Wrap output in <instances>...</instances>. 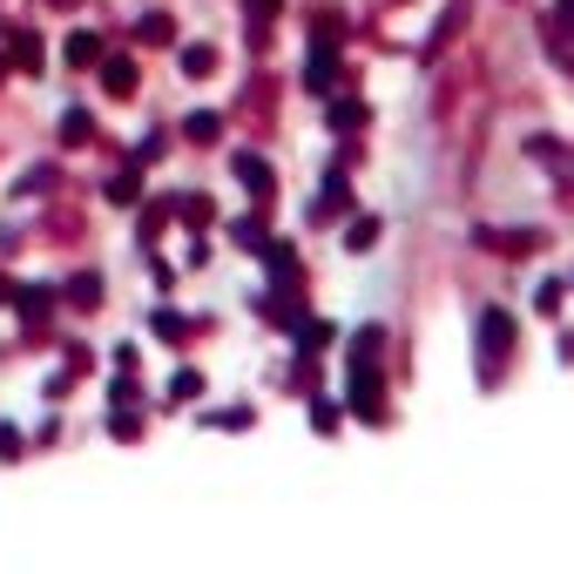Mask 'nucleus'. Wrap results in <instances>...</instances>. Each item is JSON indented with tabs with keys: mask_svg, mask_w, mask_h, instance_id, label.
Wrapping results in <instances>:
<instances>
[{
	"mask_svg": "<svg viewBox=\"0 0 574 574\" xmlns=\"http://www.w3.org/2000/svg\"><path fill=\"white\" fill-rule=\"evenodd\" d=\"M135 34H142V41H170V34H177V21H162V14H149V21H142Z\"/></svg>",
	"mask_w": 574,
	"mask_h": 574,
	"instance_id": "obj_16",
	"label": "nucleus"
},
{
	"mask_svg": "<svg viewBox=\"0 0 574 574\" xmlns=\"http://www.w3.org/2000/svg\"><path fill=\"white\" fill-rule=\"evenodd\" d=\"M561 21H567V28H574V0H561Z\"/></svg>",
	"mask_w": 574,
	"mask_h": 574,
	"instance_id": "obj_19",
	"label": "nucleus"
},
{
	"mask_svg": "<svg viewBox=\"0 0 574 574\" xmlns=\"http://www.w3.org/2000/svg\"><path fill=\"white\" fill-rule=\"evenodd\" d=\"M14 453H21V433H14V426H0V460H14Z\"/></svg>",
	"mask_w": 574,
	"mask_h": 574,
	"instance_id": "obj_18",
	"label": "nucleus"
},
{
	"mask_svg": "<svg viewBox=\"0 0 574 574\" xmlns=\"http://www.w3.org/2000/svg\"><path fill=\"white\" fill-rule=\"evenodd\" d=\"M339 420H345L339 399H311V426H318V433H339Z\"/></svg>",
	"mask_w": 574,
	"mask_h": 574,
	"instance_id": "obj_6",
	"label": "nucleus"
},
{
	"mask_svg": "<svg viewBox=\"0 0 574 574\" xmlns=\"http://www.w3.org/2000/svg\"><path fill=\"white\" fill-rule=\"evenodd\" d=\"M216 129H223V122H216L210 109H203V115H190V142H216Z\"/></svg>",
	"mask_w": 574,
	"mask_h": 574,
	"instance_id": "obj_15",
	"label": "nucleus"
},
{
	"mask_svg": "<svg viewBox=\"0 0 574 574\" xmlns=\"http://www.w3.org/2000/svg\"><path fill=\"white\" fill-rule=\"evenodd\" d=\"M48 298H54V291H41V284H34V291H21V318H41V311H48Z\"/></svg>",
	"mask_w": 574,
	"mask_h": 574,
	"instance_id": "obj_17",
	"label": "nucleus"
},
{
	"mask_svg": "<svg viewBox=\"0 0 574 574\" xmlns=\"http://www.w3.org/2000/svg\"><path fill=\"white\" fill-rule=\"evenodd\" d=\"M48 8H74V0H48Z\"/></svg>",
	"mask_w": 574,
	"mask_h": 574,
	"instance_id": "obj_20",
	"label": "nucleus"
},
{
	"mask_svg": "<svg viewBox=\"0 0 574 574\" xmlns=\"http://www.w3.org/2000/svg\"><path fill=\"white\" fill-rule=\"evenodd\" d=\"M236 183L251 190V197H271V190H278L271 170H264V155H236Z\"/></svg>",
	"mask_w": 574,
	"mask_h": 574,
	"instance_id": "obj_2",
	"label": "nucleus"
},
{
	"mask_svg": "<svg viewBox=\"0 0 574 574\" xmlns=\"http://www.w3.org/2000/svg\"><path fill=\"white\" fill-rule=\"evenodd\" d=\"M135 190H142V183H135V170H122V177H109V203H135Z\"/></svg>",
	"mask_w": 574,
	"mask_h": 574,
	"instance_id": "obj_12",
	"label": "nucleus"
},
{
	"mask_svg": "<svg viewBox=\"0 0 574 574\" xmlns=\"http://www.w3.org/2000/svg\"><path fill=\"white\" fill-rule=\"evenodd\" d=\"M0 298H8V278H0Z\"/></svg>",
	"mask_w": 574,
	"mask_h": 574,
	"instance_id": "obj_21",
	"label": "nucleus"
},
{
	"mask_svg": "<svg viewBox=\"0 0 574 574\" xmlns=\"http://www.w3.org/2000/svg\"><path fill=\"white\" fill-rule=\"evenodd\" d=\"M149 332H155L162 345H177V339L190 332V318H177V311H155V318H149Z\"/></svg>",
	"mask_w": 574,
	"mask_h": 574,
	"instance_id": "obj_5",
	"label": "nucleus"
},
{
	"mask_svg": "<svg viewBox=\"0 0 574 574\" xmlns=\"http://www.w3.org/2000/svg\"><path fill=\"white\" fill-rule=\"evenodd\" d=\"M68 298H74V304H102V278H95V271L68 278Z\"/></svg>",
	"mask_w": 574,
	"mask_h": 574,
	"instance_id": "obj_9",
	"label": "nucleus"
},
{
	"mask_svg": "<svg viewBox=\"0 0 574 574\" xmlns=\"http://www.w3.org/2000/svg\"><path fill=\"white\" fill-rule=\"evenodd\" d=\"M507 345H514V318H507V311H480V352L501 359Z\"/></svg>",
	"mask_w": 574,
	"mask_h": 574,
	"instance_id": "obj_1",
	"label": "nucleus"
},
{
	"mask_svg": "<svg viewBox=\"0 0 574 574\" xmlns=\"http://www.w3.org/2000/svg\"><path fill=\"white\" fill-rule=\"evenodd\" d=\"M264 264H271V284H298V251H291V243H271V251H264Z\"/></svg>",
	"mask_w": 574,
	"mask_h": 574,
	"instance_id": "obj_4",
	"label": "nucleus"
},
{
	"mask_svg": "<svg viewBox=\"0 0 574 574\" xmlns=\"http://www.w3.org/2000/svg\"><path fill=\"white\" fill-rule=\"evenodd\" d=\"M95 54H102L95 34H68V61H74V68H95Z\"/></svg>",
	"mask_w": 574,
	"mask_h": 574,
	"instance_id": "obj_8",
	"label": "nucleus"
},
{
	"mask_svg": "<svg viewBox=\"0 0 574 574\" xmlns=\"http://www.w3.org/2000/svg\"><path fill=\"white\" fill-rule=\"evenodd\" d=\"M14 48H21V68L41 74V41H34V34H14Z\"/></svg>",
	"mask_w": 574,
	"mask_h": 574,
	"instance_id": "obj_14",
	"label": "nucleus"
},
{
	"mask_svg": "<svg viewBox=\"0 0 574 574\" xmlns=\"http://www.w3.org/2000/svg\"><path fill=\"white\" fill-rule=\"evenodd\" d=\"M324 122H332V129H359V122H365V102H352V95H345V102L324 109Z\"/></svg>",
	"mask_w": 574,
	"mask_h": 574,
	"instance_id": "obj_7",
	"label": "nucleus"
},
{
	"mask_svg": "<svg viewBox=\"0 0 574 574\" xmlns=\"http://www.w3.org/2000/svg\"><path fill=\"white\" fill-rule=\"evenodd\" d=\"M102 89H109V95H135V61H129V54L102 61Z\"/></svg>",
	"mask_w": 574,
	"mask_h": 574,
	"instance_id": "obj_3",
	"label": "nucleus"
},
{
	"mask_svg": "<svg viewBox=\"0 0 574 574\" xmlns=\"http://www.w3.org/2000/svg\"><path fill=\"white\" fill-rule=\"evenodd\" d=\"M197 392H203V372H190V365H183V372L170 379V399H197Z\"/></svg>",
	"mask_w": 574,
	"mask_h": 574,
	"instance_id": "obj_13",
	"label": "nucleus"
},
{
	"mask_svg": "<svg viewBox=\"0 0 574 574\" xmlns=\"http://www.w3.org/2000/svg\"><path fill=\"white\" fill-rule=\"evenodd\" d=\"M210 68H216V48H203V41H197V48H183V74H197V81H203Z\"/></svg>",
	"mask_w": 574,
	"mask_h": 574,
	"instance_id": "obj_10",
	"label": "nucleus"
},
{
	"mask_svg": "<svg viewBox=\"0 0 574 574\" xmlns=\"http://www.w3.org/2000/svg\"><path fill=\"white\" fill-rule=\"evenodd\" d=\"M345 243H352V251H372V243H379V216H359V223L345 230Z\"/></svg>",
	"mask_w": 574,
	"mask_h": 574,
	"instance_id": "obj_11",
	"label": "nucleus"
}]
</instances>
